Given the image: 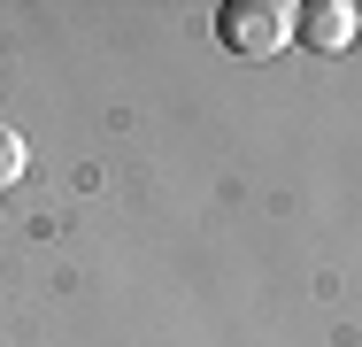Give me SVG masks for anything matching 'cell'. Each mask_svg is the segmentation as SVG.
Here are the masks:
<instances>
[{
	"instance_id": "cell-1",
	"label": "cell",
	"mask_w": 362,
	"mask_h": 347,
	"mask_svg": "<svg viewBox=\"0 0 362 347\" xmlns=\"http://www.w3.org/2000/svg\"><path fill=\"white\" fill-rule=\"evenodd\" d=\"M293 23H300L293 0H223L216 8V39L247 62H270L278 47H293Z\"/></svg>"
},
{
	"instance_id": "cell-2",
	"label": "cell",
	"mask_w": 362,
	"mask_h": 347,
	"mask_svg": "<svg viewBox=\"0 0 362 347\" xmlns=\"http://www.w3.org/2000/svg\"><path fill=\"white\" fill-rule=\"evenodd\" d=\"M355 31H362V8H355V0H308L300 23H293V39H308L316 55H347Z\"/></svg>"
},
{
	"instance_id": "cell-3",
	"label": "cell",
	"mask_w": 362,
	"mask_h": 347,
	"mask_svg": "<svg viewBox=\"0 0 362 347\" xmlns=\"http://www.w3.org/2000/svg\"><path fill=\"white\" fill-rule=\"evenodd\" d=\"M16 178H23V139L0 124V186H16Z\"/></svg>"
}]
</instances>
